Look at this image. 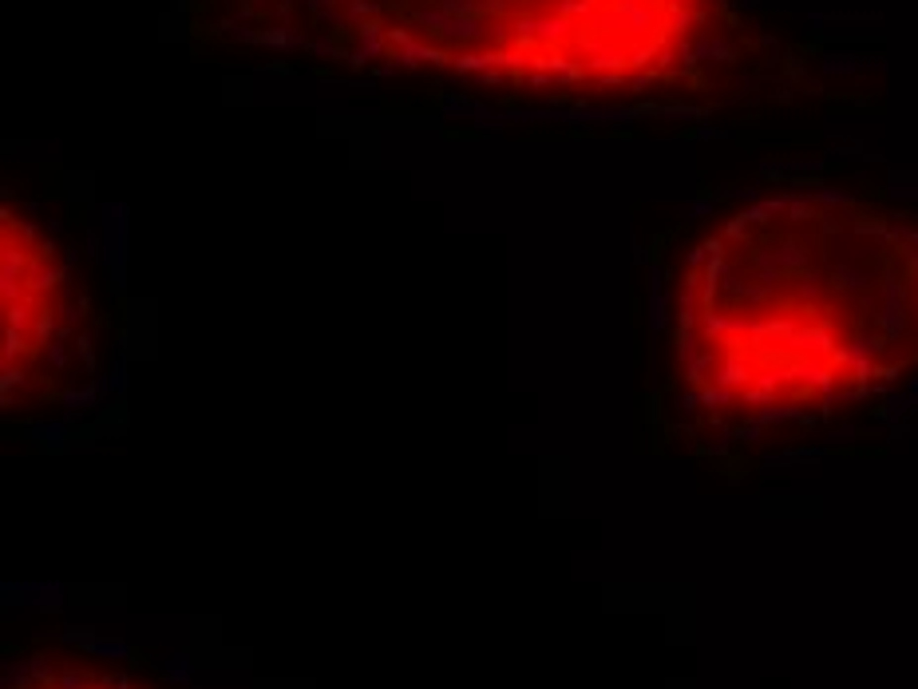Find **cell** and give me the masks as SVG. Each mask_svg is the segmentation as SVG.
Returning <instances> with one entry per match:
<instances>
[{
	"mask_svg": "<svg viewBox=\"0 0 918 689\" xmlns=\"http://www.w3.org/2000/svg\"><path fill=\"white\" fill-rule=\"evenodd\" d=\"M677 381L717 416L859 400L918 365V218L780 195L705 238L677 297Z\"/></svg>",
	"mask_w": 918,
	"mask_h": 689,
	"instance_id": "obj_1",
	"label": "cell"
},
{
	"mask_svg": "<svg viewBox=\"0 0 918 689\" xmlns=\"http://www.w3.org/2000/svg\"><path fill=\"white\" fill-rule=\"evenodd\" d=\"M301 36L356 68L613 96L701 60L717 0H301Z\"/></svg>",
	"mask_w": 918,
	"mask_h": 689,
	"instance_id": "obj_2",
	"label": "cell"
},
{
	"mask_svg": "<svg viewBox=\"0 0 918 689\" xmlns=\"http://www.w3.org/2000/svg\"><path fill=\"white\" fill-rule=\"evenodd\" d=\"M75 289L60 246L32 218L4 210V400L44 384L63 349V325L75 321Z\"/></svg>",
	"mask_w": 918,
	"mask_h": 689,
	"instance_id": "obj_3",
	"label": "cell"
}]
</instances>
